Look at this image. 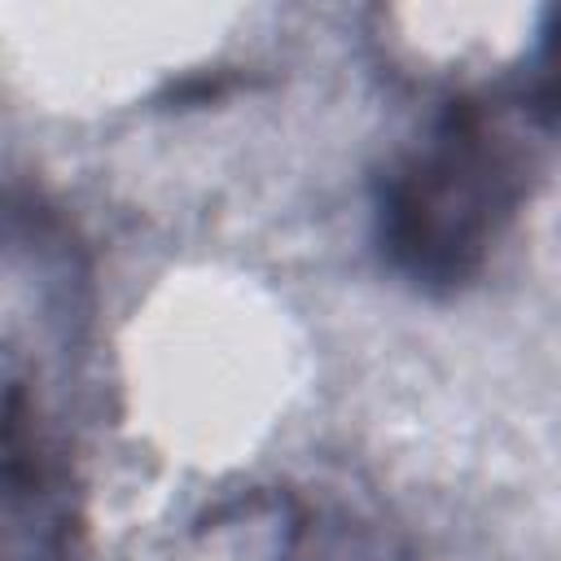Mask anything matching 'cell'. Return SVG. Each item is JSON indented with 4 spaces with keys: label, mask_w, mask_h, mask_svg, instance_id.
<instances>
[{
    "label": "cell",
    "mask_w": 561,
    "mask_h": 561,
    "mask_svg": "<svg viewBox=\"0 0 561 561\" xmlns=\"http://www.w3.org/2000/svg\"><path fill=\"white\" fill-rule=\"evenodd\" d=\"M473 127L443 136V145L416 162L394 188V241L412 254L416 267L460 272L469 254L495 232V219L508 215V162L478 145Z\"/></svg>",
    "instance_id": "1"
}]
</instances>
